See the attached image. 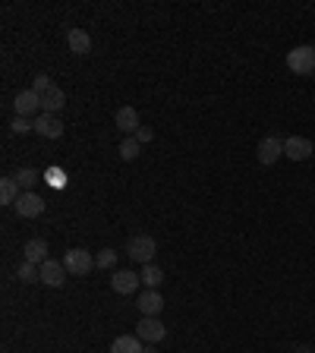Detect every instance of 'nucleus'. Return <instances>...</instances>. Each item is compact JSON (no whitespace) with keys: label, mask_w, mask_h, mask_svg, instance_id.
<instances>
[{"label":"nucleus","mask_w":315,"mask_h":353,"mask_svg":"<svg viewBox=\"0 0 315 353\" xmlns=\"http://www.w3.org/2000/svg\"><path fill=\"white\" fill-rule=\"evenodd\" d=\"M287 67L296 76H312L315 73V47L300 45V47H293V51H287Z\"/></svg>","instance_id":"nucleus-3"},{"label":"nucleus","mask_w":315,"mask_h":353,"mask_svg":"<svg viewBox=\"0 0 315 353\" xmlns=\"http://www.w3.org/2000/svg\"><path fill=\"white\" fill-rule=\"evenodd\" d=\"M135 139H139V142H151V139H155V129H149V127H142V129H139V133H135Z\"/></svg>","instance_id":"nucleus-26"},{"label":"nucleus","mask_w":315,"mask_h":353,"mask_svg":"<svg viewBox=\"0 0 315 353\" xmlns=\"http://www.w3.org/2000/svg\"><path fill=\"white\" fill-rule=\"evenodd\" d=\"M23 256H25V262H32V265H45L47 262V243L45 240H29L23 246Z\"/></svg>","instance_id":"nucleus-16"},{"label":"nucleus","mask_w":315,"mask_h":353,"mask_svg":"<svg viewBox=\"0 0 315 353\" xmlns=\"http://www.w3.org/2000/svg\"><path fill=\"white\" fill-rule=\"evenodd\" d=\"M51 76H47V73H38L35 76V83H32V89H35L38 92V95H41V92H45V89H51Z\"/></svg>","instance_id":"nucleus-25"},{"label":"nucleus","mask_w":315,"mask_h":353,"mask_svg":"<svg viewBox=\"0 0 315 353\" xmlns=\"http://www.w3.org/2000/svg\"><path fill=\"white\" fill-rule=\"evenodd\" d=\"M16 117H32V114H41V95L35 89H23L13 101Z\"/></svg>","instance_id":"nucleus-9"},{"label":"nucleus","mask_w":315,"mask_h":353,"mask_svg":"<svg viewBox=\"0 0 315 353\" xmlns=\"http://www.w3.org/2000/svg\"><path fill=\"white\" fill-rule=\"evenodd\" d=\"M312 151H315V145L306 136H290V139H284V155L290 161H309Z\"/></svg>","instance_id":"nucleus-7"},{"label":"nucleus","mask_w":315,"mask_h":353,"mask_svg":"<svg viewBox=\"0 0 315 353\" xmlns=\"http://www.w3.org/2000/svg\"><path fill=\"white\" fill-rule=\"evenodd\" d=\"M113 120H117V129L127 133V136H135L139 129H142V123H139V111H135V107H120Z\"/></svg>","instance_id":"nucleus-14"},{"label":"nucleus","mask_w":315,"mask_h":353,"mask_svg":"<svg viewBox=\"0 0 315 353\" xmlns=\"http://www.w3.org/2000/svg\"><path fill=\"white\" fill-rule=\"evenodd\" d=\"M95 265L98 268H113L117 265V249H101L95 256Z\"/></svg>","instance_id":"nucleus-23"},{"label":"nucleus","mask_w":315,"mask_h":353,"mask_svg":"<svg viewBox=\"0 0 315 353\" xmlns=\"http://www.w3.org/2000/svg\"><path fill=\"white\" fill-rule=\"evenodd\" d=\"M142 284H145V290H158V287L164 284V268L161 265H155V262H149V265H142Z\"/></svg>","instance_id":"nucleus-17"},{"label":"nucleus","mask_w":315,"mask_h":353,"mask_svg":"<svg viewBox=\"0 0 315 353\" xmlns=\"http://www.w3.org/2000/svg\"><path fill=\"white\" fill-rule=\"evenodd\" d=\"M281 155H284V139H278V136H265L262 142H259V161H262L265 167H271Z\"/></svg>","instance_id":"nucleus-10"},{"label":"nucleus","mask_w":315,"mask_h":353,"mask_svg":"<svg viewBox=\"0 0 315 353\" xmlns=\"http://www.w3.org/2000/svg\"><path fill=\"white\" fill-rule=\"evenodd\" d=\"M67 265L57 262V259H47L45 265H41V281H45L47 287H63V281H67Z\"/></svg>","instance_id":"nucleus-12"},{"label":"nucleus","mask_w":315,"mask_h":353,"mask_svg":"<svg viewBox=\"0 0 315 353\" xmlns=\"http://www.w3.org/2000/svg\"><path fill=\"white\" fill-rule=\"evenodd\" d=\"M10 127H13V133L23 136V133H29V129H35V120H29V117H16Z\"/></svg>","instance_id":"nucleus-24"},{"label":"nucleus","mask_w":315,"mask_h":353,"mask_svg":"<svg viewBox=\"0 0 315 353\" xmlns=\"http://www.w3.org/2000/svg\"><path fill=\"white\" fill-rule=\"evenodd\" d=\"M38 180H41V173H38L35 167H23V171L16 173V183H19V186L25 189V193H35Z\"/></svg>","instance_id":"nucleus-20"},{"label":"nucleus","mask_w":315,"mask_h":353,"mask_svg":"<svg viewBox=\"0 0 315 353\" xmlns=\"http://www.w3.org/2000/svg\"><path fill=\"white\" fill-rule=\"evenodd\" d=\"M155 253H158L155 237H149V233H135V237H129V243H127V256L133 259V262L149 265L151 259H155Z\"/></svg>","instance_id":"nucleus-1"},{"label":"nucleus","mask_w":315,"mask_h":353,"mask_svg":"<svg viewBox=\"0 0 315 353\" xmlns=\"http://www.w3.org/2000/svg\"><path fill=\"white\" fill-rule=\"evenodd\" d=\"M135 338L145 341V344H158V341L167 338V328L158 316H142V322L135 325Z\"/></svg>","instance_id":"nucleus-4"},{"label":"nucleus","mask_w":315,"mask_h":353,"mask_svg":"<svg viewBox=\"0 0 315 353\" xmlns=\"http://www.w3.org/2000/svg\"><path fill=\"white\" fill-rule=\"evenodd\" d=\"M139 149H142V142H139L135 136H127V139L120 142V158L123 161H135L139 158Z\"/></svg>","instance_id":"nucleus-22"},{"label":"nucleus","mask_w":315,"mask_h":353,"mask_svg":"<svg viewBox=\"0 0 315 353\" xmlns=\"http://www.w3.org/2000/svg\"><path fill=\"white\" fill-rule=\"evenodd\" d=\"M61 262L67 265V271H69V275H76V278H83V275H89V271L98 268V265H95V256H91L89 249H83V246L67 249V256H63Z\"/></svg>","instance_id":"nucleus-2"},{"label":"nucleus","mask_w":315,"mask_h":353,"mask_svg":"<svg viewBox=\"0 0 315 353\" xmlns=\"http://www.w3.org/2000/svg\"><path fill=\"white\" fill-rule=\"evenodd\" d=\"M19 183H16V177H3V180H0V202L3 205H16V199H19Z\"/></svg>","instance_id":"nucleus-19"},{"label":"nucleus","mask_w":315,"mask_h":353,"mask_svg":"<svg viewBox=\"0 0 315 353\" xmlns=\"http://www.w3.org/2000/svg\"><path fill=\"white\" fill-rule=\"evenodd\" d=\"M293 353H312V347H306V344H300V347H296V350H293Z\"/></svg>","instance_id":"nucleus-27"},{"label":"nucleus","mask_w":315,"mask_h":353,"mask_svg":"<svg viewBox=\"0 0 315 353\" xmlns=\"http://www.w3.org/2000/svg\"><path fill=\"white\" fill-rule=\"evenodd\" d=\"M67 45H69V51H73V54H79V57H83V54L91 51V35L85 29H69L67 32Z\"/></svg>","instance_id":"nucleus-15"},{"label":"nucleus","mask_w":315,"mask_h":353,"mask_svg":"<svg viewBox=\"0 0 315 353\" xmlns=\"http://www.w3.org/2000/svg\"><path fill=\"white\" fill-rule=\"evenodd\" d=\"M63 107H67V92L61 85H51L41 92V114H61Z\"/></svg>","instance_id":"nucleus-11"},{"label":"nucleus","mask_w":315,"mask_h":353,"mask_svg":"<svg viewBox=\"0 0 315 353\" xmlns=\"http://www.w3.org/2000/svg\"><path fill=\"white\" fill-rule=\"evenodd\" d=\"M135 306H139L142 316H161V309H164V297H161L158 290H145V293H139Z\"/></svg>","instance_id":"nucleus-13"},{"label":"nucleus","mask_w":315,"mask_h":353,"mask_svg":"<svg viewBox=\"0 0 315 353\" xmlns=\"http://www.w3.org/2000/svg\"><path fill=\"white\" fill-rule=\"evenodd\" d=\"M45 199L38 193H23L19 199H16V215L19 218H25V221H32V218H41L45 215Z\"/></svg>","instance_id":"nucleus-5"},{"label":"nucleus","mask_w":315,"mask_h":353,"mask_svg":"<svg viewBox=\"0 0 315 353\" xmlns=\"http://www.w3.org/2000/svg\"><path fill=\"white\" fill-rule=\"evenodd\" d=\"M111 353H145V350H142V341L135 338V334H120L111 344Z\"/></svg>","instance_id":"nucleus-18"},{"label":"nucleus","mask_w":315,"mask_h":353,"mask_svg":"<svg viewBox=\"0 0 315 353\" xmlns=\"http://www.w3.org/2000/svg\"><path fill=\"white\" fill-rule=\"evenodd\" d=\"M16 278L23 281V284H35V281H41V265L23 262L19 268H16Z\"/></svg>","instance_id":"nucleus-21"},{"label":"nucleus","mask_w":315,"mask_h":353,"mask_svg":"<svg viewBox=\"0 0 315 353\" xmlns=\"http://www.w3.org/2000/svg\"><path fill=\"white\" fill-rule=\"evenodd\" d=\"M32 133H38L41 139H61L63 136V120L57 117V114H38L35 129H32Z\"/></svg>","instance_id":"nucleus-8"},{"label":"nucleus","mask_w":315,"mask_h":353,"mask_svg":"<svg viewBox=\"0 0 315 353\" xmlns=\"http://www.w3.org/2000/svg\"><path fill=\"white\" fill-rule=\"evenodd\" d=\"M139 284H142V278H139L135 271H129V268H120V271H113V275H111V290L120 293V297L135 293V290H139Z\"/></svg>","instance_id":"nucleus-6"}]
</instances>
